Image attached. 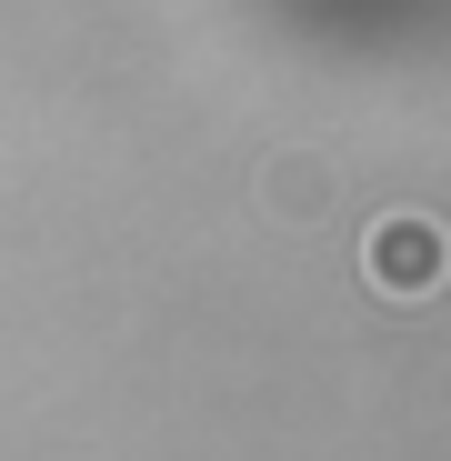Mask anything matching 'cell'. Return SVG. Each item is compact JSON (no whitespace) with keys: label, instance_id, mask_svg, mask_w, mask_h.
Wrapping results in <instances>:
<instances>
[{"label":"cell","instance_id":"1","mask_svg":"<svg viewBox=\"0 0 451 461\" xmlns=\"http://www.w3.org/2000/svg\"><path fill=\"white\" fill-rule=\"evenodd\" d=\"M361 271H371V291H392V301H431L441 271H451V241H441V221L401 211V221H382L361 241Z\"/></svg>","mask_w":451,"mask_h":461},{"label":"cell","instance_id":"2","mask_svg":"<svg viewBox=\"0 0 451 461\" xmlns=\"http://www.w3.org/2000/svg\"><path fill=\"white\" fill-rule=\"evenodd\" d=\"M271 211H281V221H291V211H301V221L331 211V171H321V161H271Z\"/></svg>","mask_w":451,"mask_h":461}]
</instances>
